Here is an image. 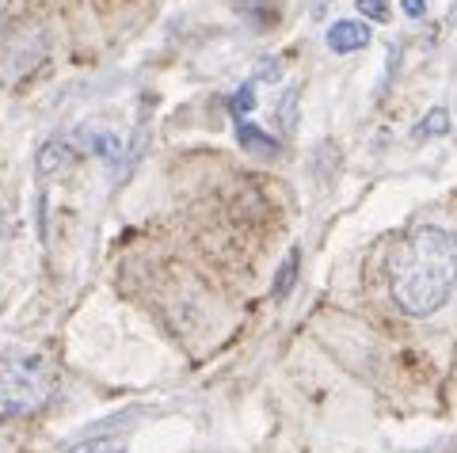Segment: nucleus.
Segmentation results:
<instances>
[{"label": "nucleus", "mask_w": 457, "mask_h": 453, "mask_svg": "<svg viewBox=\"0 0 457 453\" xmlns=\"http://www.w3.org/2000/svg\"><path fill=\"white\" fill-rule=\"evenodd\" d=\"M237 137H240V145H245L248 152H255V157H275V152H278V141L270 137V134H263L255 122L240 119L237 122Z\"/></svg>", "instance_id": "obj_6"}, {"label": "nucleus", "mask_w": 457, "mask_h": 453, "mask_svg": "<svg viewBox=\"0 0 457 453\" xmlns=\"http://www.w3.org/2000/svg\"><path fill=\"white\" fill-rule=\"evenodd\" d=\"M65 453H126V442H119V438H88V442L69 446Z\"/></svg>", "instance_id": "obj_9"}, {"label": "nucleus", "mask_w": 457, "mask_h": 453, "mask_svg": "<svg viewBox=\"0 0 457 453\" xmlns=\"http://www.w3.org/2000/svg\"><path fill=\"white\" fill-rule=\"evenodd\" d=\"M457 286V233L423 225L393 263V301L408 317H431Z\"/></svg>", "instance_id": "obj_1"}, {"label": "nucleus", "mask_w": 457, "mask_h": 453, "mask_svg": "<svg viewBox=\"0 0 457 453\" xmlns=\"http://www.w3.org/2000/svg\"><path fill=\"white\" fill-rule=\"evenodd\" d=\"M297 263H302V256H297V248H290V251H286V259H282V267H278V275H275V290H270V293L278 297V301L294 290V282H297Z\"/></svg>", "instance_id": "obj_7"}, {"label": "nucleus", "mask_w": 457, "mask_h": 453, "mask_svg": "<svg viewBox=\"0 0 457 453\" xmlns=\"http://www.w3.org/2000/svg\"><path fill=\"white\" fill-rule=\"evenodd\" d=\"M354 8L362 12L366 20H374V23H389V0H354Z\"/></svg>", "instance_id": "obj_10"}, {"label": "nucleus", "mask_w": 457, "mask_h": 453, "mask_svg": "<svg viewBox=\"0 0 457 453\" xmlns=\"http://www.w3.org/2000/svg\"><path fill=\"white\" fill-rule=\"evenodd\" d=\"M446 130H450V115H446V107H435L431 115H427V119L420 122L416 137H442Z\"/></svg>", "instance_id": "obj_8"}, {"label": "nucleus", "mask_w": 457, "mask_h": 453, "mask_svg": "<svg viewBox=\"0 0 457 453\" xmlns=\"http://www.w3.org/2000/svg\"><path fill=\"white\" fill-rule=\"evenodd\" d=\"M73 145L92 152V157H99V161H107V164L122 161V137L104 130V126H80V130L73 134Z\"/></svg>", "instance_id": "obj_3"}, {"label": "nucleus", "mask_w": 457, "mask_h": 453, "mask_svg": "<svg viewBox=\"0 0 457 453\" xmlns=\"http://www.w3.org/2000/svg\"><path fill=\"white\" fill-rule=\"evenodd\" d=\"M260 77H263V80H275V77H278V62H263Z\"/></svg>", "instance_id": "obj_13"}, {"label": "nucleus", "mask_w": 457, "mask_h": 453, "mask_svg": "<svg viewBox=\"0 0 457 453\" xmlns=\"http://www.w3.org/2000/svg\"><path fill=\"white\" fill-rule=\"evenodd\" d=\"M228 107H233L237 119H245L248 111H255V88H252V84H245V88H240L233 99H228Z\"/></svg>", "instance_id": "obj_11"}, {"label": "nucleus", "mask_w": 457, "mask_h": 453, "mask_svg": "<svg viewBox=\"0 0 457 453\" xmlns=\"http://www.w3.org/2000/svg\"><path fill=\"white\" fill-rule=\"evenodd\" d=\"M73 161H77V145H73V141L54 137V141H46V145L38 149L35 168H38V176H57V172H65V168H73Z\"/></svg>", "instance_id": "obj_5"}, {"label": "nucleus", "mask_w": 457, "mask_h": 453, "mask_svg": "<svg viewBox=\"0 0 457 453\" xmlns=\"http://www.w3.org/2000/svg\"><path fill=\"white\" fill-rule=\"evenodd\" d=\"M400 4H404V12H408L411 20H420L423 12H427V0H400Z\"/></svg>", "instance_id": "obj_12"}, {"label": "nucleus", "mask_w": 457, "mask_h": 453, "mask_svg": "<svg viewBox=\"0 0 457 453\" xmlns=\"http://www.w3.org/2000/svg\"><path fill=\"white\" fill-rule=\"evenodd\" d=\"M54 396V370L42 355L0 358V416H31Z\"/></svg>", "instance_id": "obj_2"}, {"label": "nucleus", "mask_w": 457, "mask_h": 453, "mask_svg": "<svg viewBox=\"0 0 457 453\" xmlns=\"http://www.w3.org/2000/svg\"><path fill=\"white\" fill-rule=\"evenodd\" d=\"M362 46H370V23H362V20H336L332 27H328V50L354 54Z\"/></svg>", "instance_id": "obj_4"}]
</instances>
